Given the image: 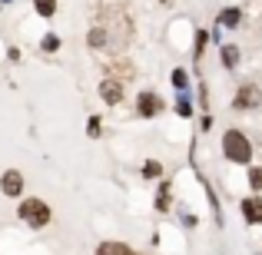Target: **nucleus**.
Returning <instances> with one entry per match:
<instances>
[{
    "label": "nucleus",
    "mask_w": 262,
    "mask_h": 255,
    "mask_svg": "<svg viewBox=\"0 0 262 255\" xmlns=\"http://www.w3.org/2000/svg\"><path fill=\"white\" fill-rule=\"evenodd\" d=\"M262 103V93H259V86H243L236 93V100H232V106L236 109H256Z\"/></svg>",
    "instance_id": "nucleus-3"
},
{
    "label": "nucleus",
    "mask_w": 262,
    "mask_h": 255,
    "mask_svg": "<svg viewBox=\"0 0 262 255\" xmlns=\"http://www.w3.org/2000/svg\"><path fill=\"white\" fill-rule=\"evenodd\" d=\"M0 189H4V196H20L24 192V176H20L17 169H7L4 172V179H0Z\"/></svg>",
    "instance_id": "nucleus-4"
},
{
    "label": "nucleus",
    "mask_w": 262,
    "mask_h": 255,
    "mask_svg": "<svg viewBox=\"0 0 262 255\" xmlns=\"http://www.w3.org/2000/svg\"><path fill=\"white\" fill-rule=\"evenodd\" d=\"M156 209H169V186L166 182H163L160 196H156Z\"/></svg>",
    "instance_id": "nucleus-17"
},
{
    "label": "nucleus",
    "mask_w": 262,
    "mask_h": 255,
    "mask_svg": "<svg viewBox=\"0 0 262 255\" xmlns=\"http://www.w3.org/2000/svg\"><path fill=\"white\" fill-rule=\"evenodd\" d=\"M243 219L252 222V225H262V196L243 199Z\"/></svg>",
    "instance_id": "nucleus-6"
},
{
    "label": "nucleus",
    "mask_w": 262,
    "mask_h": 255,
    "mask_svg": "<svg viewBox=\"0 0 262 255\" xmlns=\"http://www.w3.org/2000/svg\"><path fill=\"white\" fill-rule=\"evenodd\" d=\"M223 153L229 163H239V166H249L252 163V143L246 140V133H239V129H229V133L223 136Z\"/></svg>",
    "instance_id": "nucleus-1"
},
{
    "label": "nucleus",
    "mask_w": 262,
    "mask_h": 255,
    "mask_svg": "<svg viewBox=\"0 0 262 255\" xmlns=\"http://www.w3.org/2000/svg\"><path fill=\"white\" fill-rule=\"evenodd\" d=\"M249 186H252L256 192H262V169H259V166L249 169Z\"/></svg>",
    "instance_id": "nucleus-16"
},
{
    "label": "nucleus",
    "mask_w": 262,
    "mask_h": 255,
    "mask_svg": "<svg viewBox=\"0 0 262 255\" xmlns=\"http://www.w3.org/2000/svg\"><path fill=\"white\" fill-rule=\"evenodd\" d=\"M90 136H93V140H96V136H100V120H96V116H93V120H90Z\"/></svg>",
    "instance_id": "nucleus-20"
},
{
    "label": "nucleus",
    "mask_w": 262,
    "mask_h": 255,
    "mask_svg": "<svg viewBox=\"0 0 262 255\" xmlns=\"http://www.w3.org/2000/svg\"><path fill=\"white\" fill-rule=\"evenodd\" d=\"M90 43L93 47H106V30H93L90 33Z\"/></svg>",
    "instance_id": "nucleus-19"
},
{
    "label": "nucleus",
    "mask_w": 262,
    "mask_h": 255,
    "mask_svg": "<svg viewBox=\"0 0 262 255\" xmlns=\"http://www.w3.org/2000/svg\"><path fill=\"white\" fill-rule=\"evenodd\" d=\"M206 40H209V33H206V30H196V50H192V57H203V47H206Z\"/></svg>",
    "instance_id": "nucleus-15"
},
{
    "label": "nucleus",
    "mask_w": 262,
    "mask_h": 255,
    "mask_svg": "<svg viewBox=\"0 0 262 255\" xmlns=\"http://www.w3.org/2000/svg\"><path fill=\"white\" fill-rule=\"evenodd\" d=\"M173 86L179 93H186V86H189V77H186V70H173Z\"/></svg>",
    "instance_id": "nucleus-14"
},
{
    "label": "nucleus",
    "mask_w": 262,
    "mask_h": 255,
    "mask_svg": "<svg viewBox=\"0 0 262 255\" xmlns=\"http://www.w3.org/2000/svg\"><path fill=\"white\" fill-rule=\"evenodd\" d=\"M136 109H140V116H156V113H163V100L156 93H140Z\"/></svg>",
    "instance_id": "nucleus-5"
},
{
    "label": "nucleus",
    "mask_w": 262,
    "mask_h": 255,
    "mask_svg": "<svg viewBox=\"0 0 262 255\" xmlns=\"http://www.w3.org/2000/svg\"><path fill=\"white\" fill-rule=\"evenodd\" d=\"M20 219L33 229H43L50 222V205L40 202V199H27V202H20Z\"/></svg>",
    "instance_id": "nucleus-2"
},
{
    "label": "nucleus",
    "mask_w": 262,
    "mask_h": 255,
    "mask_svg": "<svg viewBox=\"0 0 262 255\" xmlns=\"http://www.w3.org/2000/svg\"><path fill=\"white\" fill-rule=\"evenodd\" d=\"M236 63H239V47L226 43V47H223V66H229V70H232Z\"/></svg>",
    "instance_id": "nucleus-10"
},
{
    "label": "nucleus",
    "mask_w": 262,
    "mask_h": 255,
    "mask_svg": "<svg viewBox=\"0 0 262 255\" xmlns=\"http://www.w3.org/2000/svg\"><path fill=\"white\" fill-rule=\"evenodd\" d=\"M143 176H146V179H160V176H163V166H160L156 159H149L146 166H143Z\"/></svg>",
    "instance_id": "nucleus-13"
},
{
    "label": "nucleus",
    "mask_w": 262,
    "mask_h": 255,
    "mask_svg": "<svg viewBox=\"0 0 262 255\" xmlns=\"http://www.w3.org/2000/svg\"><path fill=\"white\" fill-rule=\"evenodd\" d=\"M33 7H37L40 17H53L57 13V0H33Z\"/></svg>",
    "instance_id": "nucleus-11"
},
{
    "label": "nucleus",
    "mask_w": 262,
    "mask_h": 255,
    "mask_svg": "<svg viewBox=\"0 0 262 255\" xmlns=\"http://www.w3.org/2000/svg\"><path fill=\"white\" fill-rule=\"evenodd\" d=\"M40 47H43L47 53H53V50L60 47V37H57V33H47V37H43V43H40Z\"/></svg>",
    "instance_id": "nucleus-18"
},
{
    "label": "nucleus",
    "mask_w": 262,
    "mask_h": 255,
    "mask_svg": "<svg viewBox=\"0 0 262 255\" xmlns=\"http://www.w3.org/2000/svg\"><path fill=\"white\" fill-rule=\"evenodd\" d=\"M176 113H179V116H192V100H189V96H186V93H179Z\"/></svg>",
    "instance_id": "nucleus-12"
},
{
    "label": "nucleus",
    "mask_w": 262,
    "mask_h": 255,
    "mask_svg": "<svg viewBox=\"0 0 262 255\" xmlns=\"http://www.w3.org/2000/svg\"><path fill=\"white\" fill-rule=\"evenodd\" d=\"M0 4H10V0H0Z\"/></svg>",
    "instance_id": "nucleus-21"
},
{
    "label": "nucleus",
    "mask_w": 262,
    "mask_h": 255,
    "mask_svg": "<svg viewBox=\"0 0 262 255\" xmlns=\"http://www.w3.org/2000/svg\"><path fill=\"white\" fill-rule=\"evenodd\" d=\"M96 255H133L126 249V245H120V242H103L100 249H96Z\"/></svg>",
    "instance_id": "nucleus-9"
},
{
    "label": "nucleus",
    "mask_w": 262,
    "mask_h": 255,
    "mask_svg": "<svg viewBox=\"0 0 262 255\" xmlns=\"http://www.w3.org/2000/svg\"><path fill=\"white\" fill-rule=\"evenodd\" d=\"M239 20H243V10H239V7H229V10L219 13V27H236Z\"/></svg>",
    "instance_id": "nucleus-8"
},
{
    "label": "nucleus",
    "mask_w": 262,
    "mask_h": 255,
    "mask_svg": "<svg viewBox=\"0 0 262 255\" xmlns=\"http://www.w3.org/2000/svg\"><path fill=\"white\" fill-rule=\"evenodd\" d=\"M100 96L106 103H120L123 100V86L116 83V80H103V83H100Z\"/></svg>",
    "instance_id": "nucleus-7"
}]
</instances>
